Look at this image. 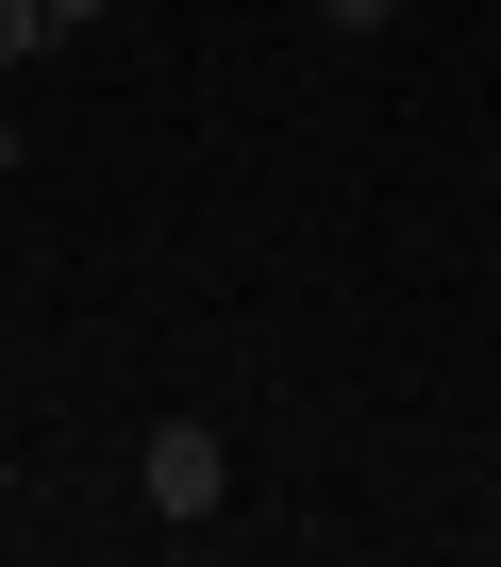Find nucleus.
Masks as SVG:
<instances>
[{
	"mask_svg": "<svg viewBox=\"0 0 501 567\" xmlns=\"http://www.w3.org/2000/svg\"><path fill=\"white\" fill-rule=\"evenodd\" d=\"M134 501H151V517H217V501H234V434H217V417H151Z\"/></svg>",
	"mask_w": 501,
	"mask_h": 567,
	"instance_id": "f257e3e1",
	"label": "nucleus"
},
{
	"mask_svg": "<svg viewBox=\"0 0 501 567\" xmlns=\"http://www.w3.org/2000/svg\"><path fill=\"white\" fill-rule=\"evenodd\" d=\"M18 51H51V18H34V0H0V68H18Z\"/></svg>",
	"mask_w": 501,
	"mask_h": 567,
	"instance_id": "f03ea898",
	"label": "nucleus"
},
{
	"mask_svg": "<svg viewBox=\"0 0 501 567\" xmlns=\"http://www.w3.org/2000/svg\"><path fill=\"white\" fill-rule=\"evenodd\" d=\"M401 18V0H318V34H385Z\"/></svg>",
	"mask_w": 501,
	"mask_h": 567,
	"instance_id": "7ed1b4c3",
	"label": "nucleus"
},
{
	"mask_svg": "<svg viewBox=\"0 0 501 567\" xmlns=\"http://www.w3.org/2000/svg\"><path fill=\"white\" fill-rule=\"evenodd\" d=\"M34 18H51V34H101V0H34Z\"/></svg>",
	"mask_w": 501,
	"mask_h": 567,
	"instance_id": "20e7f679",
	"label": "nucleus"
},
{
	"mask_svg": "<svg viewBox=\"0 0 501 567\" xmlns=\"http://www.w3.org/2000/svg\"><path fill=\"white\" fill-rule=\"evenodd\" d=\"M0 167H18V117H0Z\"/></svg>",
	"mask_w": 501,
	"mask_h": 567,
	"instance_id": "39448f33",
	"label": "nucleus"
}]
</instances>
